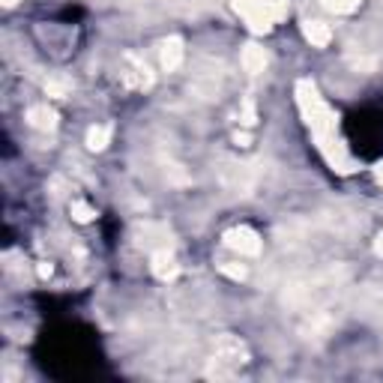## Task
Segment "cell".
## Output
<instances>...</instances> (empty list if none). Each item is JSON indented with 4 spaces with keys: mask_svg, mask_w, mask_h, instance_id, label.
Listing matches in <instances>:
<instances>
[{
    "mask_svg": "<svg viewBox=\"0 0 383 383\" xmlns=\"http://www.w3.org/2000/svg\"><path fill=\"white\" fill-rule=\"evenodd\" d=\"M297 99H300V108H302V117H306L309 129L314 132V138H318L321 153L326 156V162H330L332 168H339V171H351V159H347L344 144L335 138V117H332V111L326 108L323 99L318 96L314 84L300 81L297 84Z\"/></svg>",
    "mask_w": 383,
    "mask_h": 383,
    "instance_id": "1",
    "label": "cell"
},
{
    "mask_svg": "<svg viewBox=\"0 0 383 383\" xmlns=\"http://www.w3.org/2000/svg\"><path fill=\"white\" fill-rule=\"evenodd\" d=\"M222 273H224V276H231V278H243V276H246V269H243V267H222Z\"/></svg>",
    "mask_w": 383,
    "mask_h": 383,
    "instance_id": "15",
    "label": "cell"
},
{
    "mask_svg": "<svg viewBox=\"0 0 383 383\" xmlns=\"http://www.w3.org/2000/svg\"><path fill=\"white\" fill-rule=\"evenodd\" d=\"M69 90H72V84L66 81V78H48V81H45V93L54 96V99H66Z\"/></svg>",
    "mask_w": 383,
    "mask_h": 383,
    "instance_id": "11",
    "label": "cell"
},
{
    "mask_svg": "<svg viewBox=\"0 0 383 383\" xmlns=\"http://www.w3.org/2000/svg\"><path fill=\"white\" fill-rule=\"evenodd\" d=\"M126 63H129V69L123 72V78H126V84H132V87H141V90L153 84V75H150L147 63H144L141 58H135V54H129Z\"/></svg>",
    "mask_w": 383,
    "mask_h": 383,
    "instance_id": "5",
    "label": "cell"
},
{
    "mask_svg": "<svg viewBox=\"0 0 383 383\" xmlns=\"http://www.w3.org/2000/svg\"><path fill=\"white\" fill-rule=\"evenodd\" d=\"M69 210H72V219H75V222H90V219L96 216V213H93V207H90V204H84V201H72V204H69Z\"/></svg>",
    "mask_w": 383,
    "mask_h": 383,
    "instance_id": "13",
    "label": "cell"
},
{
    "mask_svg": "<svg viewBox=\"0 0 383 383\" xmlns=\"http://www.w3.org/2000/svg\"><path fill=\"white\" fill-rule=\"evenodd\" d=\"M302 33H306V39L311 45H318V48L330 45V39H332V30L326 27L323 21H306V25H302Z\"/></svg>",
    "mask_w": 383,
    "mask_h": 383,
    "instance_id": "8",
    "label": "cell"
},
{
    "mask_svg": "<svg viewBox=\"0 0 383 383\" xmlns=\"http://www.w3.org/2000/svg\"><path fill=\"white\" fill-rule=\"evenodd\" d=\"M224 243H228L231 249H236L240 255H261V236H257L252 228H246V224L231 228L228 234H224Z\"/></svg>",
    "mask_w": 383,
    "mask_h": 383,
    "instance_id": "3",
    "label": "cell"
},
{
    "mask_svg": "<svg viewBox=\"0 0 383 383\" xmlns=\"http://www.w3.org/2000/svg\"><path fill=\"white\" fill-rule=\"evenodd\" d=\"M39 276H42V278H48V276H51V264H45V261H42V264H39Z\"/></svg>",
    "mask_w": 383,
    "mask_h": 383,
    "instance_id": "16",
    "label": "cell"
},
{
    "mask_svg": "<svg viewBox=\"0 0 383 383\" xmlns=\"http://www.w3.org/2000/svg\"><path fill=\"white\" fill-rule=\"evenodd\" d=\"M4 4H6V6H15V4H18V0H4Z\"/></svg>",
    "mask_w": 383,
    "mask_h": 383,
    "instance_id": "19",
    "label": "cell"
},
{
    "mask_svg": "<svg viewBox=\"0 0 383 383\" xmlns=\"http://www.w3.org/2000/svg\"><path fill=\"white\" fill-rule=\"evenodd\" d=\"M111 141V126H93L87 132V147L90 150H105Z\"/></svg>",
    "mask_w": 383,
    "mask_h": 383,
    "instance_id": "10",
    "label": "cell"
},
{
    "mask_svg": "<svg viewBox=\"0 0 383 383\" xmlns=\"http://www.w3.org/2000/svg\"><path fill=\"white\" fill-rule=\"evenodd\" d=\"M234 9L246 18V25L252 30L264 33L285 18L288 0H234Z\"/></svg>",
    "mask_w": 383,
    "mask_h": 383,
    "instance_id": "2",
    "label": "cell"
},
{
    "mask_svg": "<svg viewBox=\"0 0 383 383\" xmlns=\"http://www.w3.org/2000/svg\"><path fill=\"white\" fill-rule=\"evenodd\" d=\"M375 174H377V183H383V162L375 168Z\"/></svg>",
    "mask_w": 383,
    "mask_h": 383,
    "instance_id": "18",
    "label": "cell"
},
{
    "mask_svg": "<svg viewBox=\"0 0 383 383\" xmlns=\"http://www.w3.org/2000/svg\"><path fill=\"white\" fill-rule=\"evenodd\" d=\"M27 123L36 129H54L58 126V114H54L48 105H33V108H27Z\"/></svg>",
    "mask_w": 383,
    "mask_h": 383,
    "instance_id": "7",
    "label": "cell"
},
{
    "mask_svg": "<svg viewBox=\"0 0 383 383\" xmlns=\"http://www.w3.org/2000/svg\"><path fill=\"white\" fill-rule=\"evenodd\" d=\"M375 252H377V255L383 257V234H380V236H377V240H375Z\"/></svg>",
    "mask_w": 383,
    "mask_h": 383,
    "instance_id": "17",
    "label": "cell"
},
{
    "mask_svg": "<svg viewBox=\"0 0 383 383\" xmlns=\"http://www.w3.org/2000/svg\"><path fill=\"white\" fill-rule=\"evenodd\" d=\"M321 4L330 9V13L347 15V13H354V9H359V4H363V0H321Z\"/></svg>",
    "mask_w": 383,
    "mask_h": 383,
    "instance_id": "12",
    "label": "cell"
},
{
    "mask_svg": "<svg viewBox=\"0 0 383 383\" xmlns=\"http://www.w3.org/2000/svg\"><path fill=\"white\" fill-rule=\"evenodd\" d=\"M243 126H255V123H257V114H255V102H252V99H246V105H243Z\"/></svg>",
    "mask_w": 383,
    "mask_h": 383,
    "instance_id": "14",
    "label": "cell"
},
{
    "mask_svg": "<svg viewBox=\"0 0 383 383\" xmlns=\"http://www.w3.org/2000/svg\"><path fill=\"white\" fill-rule=\"evenodd\" d=\"M150 261H153L156 278H162V281H171V278L180 273V267H177V261H174V255L168 252V246H165V249H153Z\"/></svg>",
    "mask_w": 383,
    "mask_h": 383,
    "instance_id": "4",
    "label": "cell"
},
{
    "mask_svg": "<svg viewBox=\"0 0 383 383\" xmlns=\"http://www.w3.org/2000/svg\"><path fill=\"white\" fill-rule=\"evenodd\" d=\"M183 54H186L183 39H180V36L165 39V42H162V69H165V72L180 69V63H183Z\"/></svg>",
    "mask_w": 383,
    "mask_h": 383,
    "instance_id": "6",
    "label": "cell"
},
{
    "mask_svg": "<svg viewBox=\"0 0 383 383\" xmlns=\"http://www.w3.org/2000/svg\"><path fill=\"white\" fill-rule=\"evenodd\" d=\"M243 66H246V72L261 75L264 66H267V54H264V48H257V45H246V48H243Z\"/></svg>",
    "mask_w": 383,
    "mask_h": 383,
    "instance_id": "9",
    "label": "cell"
}]
</instances>
